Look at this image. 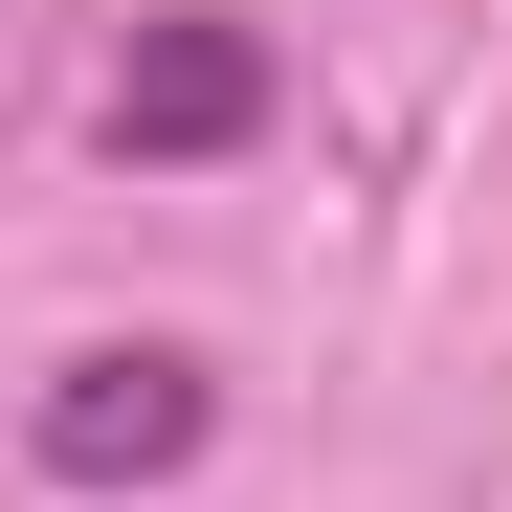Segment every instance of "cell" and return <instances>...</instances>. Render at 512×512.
<instances>
[{
    "label": "cell",
    "mask_w": 512,
    "mask_h": 512,
    "mask_svg": "<svg viewBox=\"0 0 512 512\" xmlns=\"http://www.w3.org/2000/svg\"><path fill=\"white\" fill-rule=\"evenodd\" d=\"M201 446H223V379L179 357V334H112V357H67L23 401V468L45 490H179Z\"/></svg>",
    "instance_id": "obj_1"
},
{
    "label": "cell",
    "mask_w": 512,
    "mask_h": 512,
    "mask_svg": "<svg viewBox=\"0 0 512 512\" xmlns=\"http://www.w3.org/2000/svg\"><path fill=\"white\" fill-rule=\"evenodd\" d=\"M268 90H290V67H268V23L179 0V23H134V67H112V112H90V134L179 179V156H245V134H268Z\"/></svg>",
    "instance_id": "obj_2"
}]
</instances>
